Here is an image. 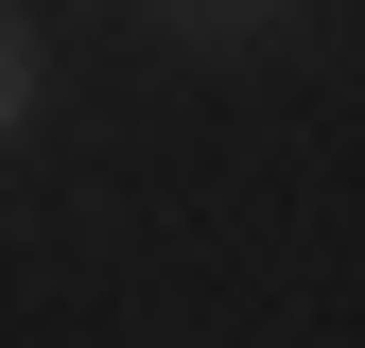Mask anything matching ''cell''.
Instances as JSON below:
<instances>
[{
    "mask_svg": "<svg viewBox=\"0 0 365 348\" xmlns=\"http://www.w3.org/2000/svg\"><path fill=\"white\" fill-rule=\"evenodd\" d=\"M0 122H18V18H0Z\"/></svg>",
    "mask_w": 365,
    "mask_h": 348,
    "instance_id": "6da1fadb",
    "label": "cell"
}]
</instances>
